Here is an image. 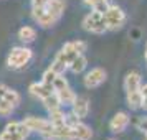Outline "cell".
<instances>
[{
    "label": "cell",
    "mask_w": 147,
    "mask_h": 140,
    "mask_svg": "<svg viewBox=\"0 0 147 140\" xmlns=\"http://www.w3.org/2000/svg\"><path fill=\"white\" fill-rule=\"evenodd\" d=\"M84 51H86V43H84V41H69V43H66V45L56 53L55 60L63 63L66 68H69V64L73 63L74 58L80 56V54H83Z\"/></svg>",
    "instance_id": "1"
},
{
    "label": "cell",
    "mask_w": 147,
    "mask_h": 140,
    "mask_svg": "<svg viewBox=\"0 0 147 140\" xmlns=\"http://www.w3.org/2000/svg\"><path fill=\"white\" fill-rule=\"evenodd\" d=\"M83 28L89 31V33H96V35H101L104 31H109L107 30V23H106V18H104V12H99V10H94L91 13H88L83 20Z\"/></svg>",
    "instance_id": "2"
},
{
    "label": "cell",
    "mask_w": 147,
    "mask_h": 140,
    "mask_svg": "<svg viewBox=\"0 0 147 140\" xmlns=\"http://www.w3.org/2000/svg\"><path fill=\"white\" fill-rule=\"evenodd\" d=\"M32 56H33V53H32L30 48L17 46L10 51V54H8L7 64H8V68H12V69H22V68H25L28 63H30Z\"/></svg>",
    "instance_id": "3"
},
{
    "label": "cell",
    "mask_w": 147,
    "mask_h": 140,
    "mask_svg": "<svg viewBox=\"0 0 147 140\" xmlns=\"http://www.w3.org/2000/svg\"><path fill=\"white\" fill-rule=\"evenodd\" d=\"M53 87H55V92L58 94L61 104H73L74 99L78 97L76 94L71 91V87L68 84V81L63 78V74H58L56 79L53 81Z\"/></svg>",
    "instance_id": "4"
},
{
    "label": "cell",
    "mask_w": 147,
    "mask_h": 140,
    "mask_svg": "<svg viewBox=\"0 0 147 140\" xmlns=\"http://www.w3.org/2000/svg\"><path fill=\"white\" fill-rule=\"evenodd\" d=\"M104 18L107 23V30H119L126 23V13L117 5H109L104 12Z\"/></svg>",
    "instance_id": "5"
},
{
    "label": "cell",
    "mask_w": 147,
    "mask_h": 140,
    "mask_svg": "<svg viewBox=\"0 0 147 140\" xmlns=\"http://www.w3.org/2000/svg\"><path fill=\"white\" fill-rule=\"evenodd\" d=\"M23 122L28 125V129H30L32 132H38L40 135L47 137V139L51 137V132H53V124H51V120L41 119V117H27Z\"/></svg>",
    "instance_id": "6"
},
{
    "label": "cell",
    "mask_w": 147,
    "mask_h": 140,
    "mask_svg": "<svg viewBox=\"0 0 147 140\" xmlns=\"http://www.w3.org/2000/svg\"><path fill=\"white\" fill-rule=\"evenodd\" d=\"M32 15L35 21L43 28H51L56 25V18L47 10V7H32Z\"/></svg>",
    "instance_id": "7"
},
{
    "label": "cell",
    "mask_w": 147,
    "mask_h": 140,
    "mask_svg": "<svg viewBox=\"0 0 147 140\" xmlns=\"http://www.w3.org/2000/svg\"><path fill=\"white\" fill-rule=\"evenodd\" d=\"M106 71L102 68H93L91 71H88L84 76V86L88 89H94V87H99L104 81H106Z\"/></svg>",
    "instance_id": "8"
},
{
    "label": "cell",
    "mask_w": 147,
    "mask_h": 140,
    "mask_svg": "<svg viewBox=\"0 0 147 140\" xmlns=\"http://www.w3.org/2000/svg\"><path fill=\"white\" fill-rule=\"evenodd\" d=\"M55 92V87L53 84H50V82H45V81H41V82H33L32 86H30V94L36 97V99H47L48 96H51Z\"/></svg>",
    "instance_id": "9"
},
{
    "label": "cell",
    "mask_w": 147,
    "mask_h": 140,
    "mask_svg": "<svg viewBox=\"0 0 147 140\" xmlns=\"http://www.w3.org/2000/svg\"><path fill=\"white\" fill-rule=\"evenodd\" d=\"M129 122H131V119H129V115H127L126 112H117L113 119H111V122H109V129H111V132H114V133L124 132L127 129V125H129Z\"/></svg>",
    "instance_id": "10"
},
{
    "label": "cell",
    "mask_w": 147,
    "mask_h": 140,
    "mask_svg": "<svg viewBox=\"0 0 147 140\" xmlns=\"http://www.w3.org/2000/svg\"><path fill=\"white\" fill-rule=\"evenodd\" d=\"M140 74L137 71H131V73L126 74V79H124V89H126V94L136 92V91H140Z\"/></svg>",
    "instance_id": "11"
},
{
    "label": "cell",
    "mask_w": 147,
    "mask_h": 140,
    "mask_svg": "<svg viewBox=\"0 0 147 140\" xmlns=\"http://www.w3.org/2000/svg\"><path fill=\"white\" fill-rule=\"evenodd\" d=\"M71 112L78 117V119H84L89 114V100L86 97H76L74 102L71 104Z\"/></svg>",
    "instance_id": "12"
},
{
    "label": "cell",
    "mask_w": 147,
    "mask_h": 140,
    "mask_svg": "<svg viewBox=\"0 0 147 140\" xmlns=\"http://www.w3.org/2000/svg\"><path fill=\"white\" fill-rule=\"evenodd\" d=\"M18 124L20 122H17V120L7 124L3 132L0 133V140H25V137L18 132Z\"/></svg>",
    "instance_id": "13"
},
{
    "label": "cell",
    "mask_w": 147,
    "mask_h": 140,
    "mask_svg": "<svg viewBox=\"0 0 147 140\" xmlns=\"http://www.w3.org/2000/svg\"><path fill=\"white\" fill-rule=\"evenodd\" d=\"M73 137L74 140H91L93 130L88 125H84L83 122H78L76 125H73Z\"/></svg>",
    "instance_id": "14"
},
{
    "label": "cell",
    "mask_w": 147,
    "mask_h": 140,
    "mask_svg": "<svg viewBox=\"0 0 147 140\" xmlns=\"http://www.w3.org/2000/svg\"><path fill=\"white\" fill-rule=\"evenodd\" d=\"M47 10L56 20H60L63 12H65V2L63 0H47Z\"/></svg>",
    "instance_id": "15"
},
{
    "label": "cell",
    "mask_w": 147,
    "mask_h": 140,
    "mask_svg": "<svg viewBox=\"0 0 147 140\" xmlns=\"http://www.w3.org/2000/svg\"><path fill=\"white\" fill-rule=\"evenodd\" d=\"M86 66H88V60L84 58V54H80V56H76L73 60V63L69 64V71L71 73H74V74H80V73H83L84 69H86Z\"/></svg>",
    "instance_id": "16"
},
{
    "label": "cell",
    "mask_w": 147,
    "mask_h": 140,
    "mask_svg": "<svg viewBox=\"0 0 147 140\" xmlns=\"http://www.w3.org/2000/svg\"><path fill=\"white\" fill-rule=\"evenodd\" d=\"M43 104H45V107H47V111L48 112H51V111H56V109H61V100H60V97H58V94L56 92H53L51 96H48L47 99H43L41 100Z\"/></svg>",
    "instance_id": "17"
},
{
    "label": "cell",
    "mask_w": 147,
    "mask_h": 140,
    "mask_svg": "<svg viewBox=\"0 0 147 140\" xmlns=\"http://www.w3.org/2000/svg\"><path fill=\"white\" fill-rule=\"evenodd\" d=\"M127 106L131 107L132 111L142 109V94H140V91H136V92L127 94Z\"/></svg>",
    "instance_id": "18"
},
{
    "label": "cell",
    "mask_w": 147,
    "mask_h": 140,
    "mask_svg": "<svg viewBox=\"0 0 147 140\" xmlns=\"http://www.w3.org/2000/svg\"><path fill=\"white\" fill-rule=\"evenodd\" d=\"M18 38H20L23 43H32V41L36 38V31H35V28L32 27H22L18 30Z\"/></svg>",
    "instance_id": "19"
},
{
    "label": "cell",
    "mask_w": 147,
    "mask_h": 140,
    "mask_svg": "<svg viewBox=\"0 0 147 140\" xmlns=\"http://www.w3.org/2000/svg\"><path fill=\"white\" fill-rule=\"evenodd\" d=\"M50 120L53 125H61V124H66V114L63 112L61 109H56V111H51L50 112Z\"/></svg>",
    "instance_id": "20"
},
{
    "label": "cell",
    "mask_w": 147,
    "mask_h": 140,
    "mask_svg": "<svg viewBox=\"0 0 147 140\" xmlns=\"http://www.w3.org/2000/svg\"><path fill=\"white\" fill-rule=\"evenodd\" d=\"M3 99L5 100H8L10 104H13L15 107L20 104V100H22V97H20V94L17 92V91H13V89H10V87H7V91H5V94H3Z\"/></svg>",
    "instance_id": "21"
},
{
    "label": "cell",
    "mask_w": 147,
    "mask_h": 140,
    "mask_svg": "<svg viewBox=\"0 0 147 140\" xmlns=\"http://www.w3.org/2000/svg\"><path fill=\"white\" fill-rule=\"evenodd\" d=\"M84 5L94 8V10H99V12H106V8L109 7L107 5V0H83Z\"/></svg>",
    "instance_id": "22"
},
{
    "label": "cell",
    "mask_w": 147,
    "mask_h": 140,
    "mask_svg": "<svg viewBox=\"0 0 147 140\" xmlns=\"http://www.w3.org/2000/svg\"><path fill=\"white\" fill-rule=\"evenodd\" d=\"M13 109H15V106L10 104L8 100H5V99L0 100V115H2V117H8L10 114L13 112Z\"/></svg>",
    "instance_id": "23"
},
{
    "label": "cell",
    "mask_w": 147,
    "mask_h": 140,
    "mask_svg": "<svg viewBox=\"0 0 147 140\" xmlns=\"http://www.w3.org/2000/svg\"><path fill=\"white\" fill-rule=\"evenodd\" d=\"M134 125H136V129H137L139 132H142L146 135L147 133V117H137L136 122H134Z\"/></svg>",
    "instance_id": "24"
},
{
    "label": "cell",
    "mask_w": 147,
    "mask_h": 140,
    "mask_svg": "<svg viewBox=\"0 0 147 140\" xmlns=\"http://www.w3.org/2000/svg\"><path fill=\"white\" fill-rule=\"evenodd\" d=\"M56 76H58V73L53 71L51 68H48L47 71H45V74H43V81H45V82H50V84H53V81L56 79Z\"/></svg>",
    "instance_id": "25"
},
{
    "label": "cell",
    "mask_w": 147,
    "mask_h": 140,
    "mask_svg": "<svg viewBox=\"0 0 147 140\" xmlns=\"http://www.w3.org/2000/svg\"><path fill=\"white\" fill-rule=\"evenodd\" d=\"M50 68H51L53 71H56L58 74H63V73H65V71L68 69V68L65 66V64H63V63H60V61H56V60H55L53 63H51V66H50Z\"/></svg>",
    "instance_id": "26"
},
{
    "label": "cell",
    "mask_w": 147,
    "mask_h": 140,
    "mask_svg": "<svg viewBox=\"0 0 147 140\" xmlns=\"http://www.w3.org/2000/svg\"><path fill=\"white\" fill-rule=\"evenodd\" d=\"M140 94H142V109L147 111V84L140 86Z\"/></svg>",
    "instance_id": "27"
},
{
    "label": "cell",
    "mask_w": 147,
    "mask_h": 140,
    "mask_svg": "<svg viewBox=\"0 0 147 140\" xmlns=\"http://www.w3.org/2000/svg\"><path fill=\"white\" fill-rule=\"evenodd\" d=\"M7 91V86H3V84H0V100L3 99V94Z\"/></svg>",
    "instance_id": "28"
},
{
    "label": "cell",
    "mask_w": 147,
    "mask_h": 140,
    "mask_svg": "<svg viewBox=\"0 0 147 140\" xmlns=\"http://www.w3.org/2000/svg\"><path fill=\"white\" fill-rule=\"evenodd\" d=\"M146 61H147V46H146Z\"/></svg>",
    "instance_id": "29"
},
{
    "label": "cell",
    "mask_w": 147,
    "mask_h": 140,
    "mask_svg": "<svg viewBox=\"0 0 147 140\" xmlns=\"http://www.w3.org/2000/svg\"><path fill=\"white\" fill-rule=\"evenodd\" d=\"M146 140H147V133H146Z\"/></svg>",
    "instance_id": "30"
},
{
    "label": "cell",
    "mask_w": 147,
    "mask_h": 140,
    "mask_svg": "<svg viewBox=\"0 0 147 140\" xmlns=\"http://www.w3.org/2000/svg\"><path fill=\"white\" fill-rule=\"evenodd\" d=\"M109 140H113V139H109Z\"/></svg>",
    "instance_id": "31"
}]
</instances>
